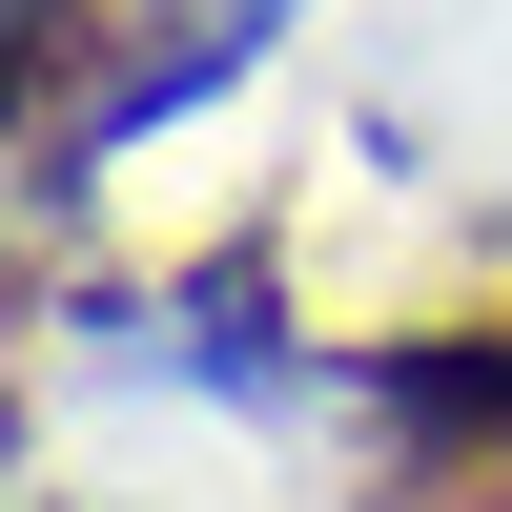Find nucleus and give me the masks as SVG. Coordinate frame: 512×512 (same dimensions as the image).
I'll list each match as a JSON object with an SVG mask.
<instances>
[{
    "instance_id": "nucleus-1",
    "label": "nucleus",
    "mask_w": 512,
    "mask_h": 512,
    "mask_svg": "<svg viewBox=\"0 0 512 512\" xmlns=\"http://www.w3.org/2000/svg\"><path fill=\"white\" fill-rule=\"evenodd\" d=\"M390 410L451 431V451H512V328H410V349H390Z\"/></svg>"
},
{
    "instance_id": "nucleus-2",
    "label": "nucleus",
    "mask_w": 512,
    "mask_h": 512,
    "mask_svg": "<svg viewBox=\"0 0 512 512\" xmlns=\"http://www.w3.org/2000/svg\"><path fill=\"white\" fill-rule=\"evenodd\" d=\"M390 512H512V451H451V431H410V472H390Z\"/></svg>"
},
{
    "instance_id": "nucleus-3",
    "label": "nucleus",
    "mask_w": 512,
    "mask_h": 512,
    "mask_svg": "<svg viewBox=\"0 0 512 512\" xmlns=\"http://www.w3.org/2000/svg\"><path fill=\"white\" fill-rule=\"evenodd\" d=\"M41 41H62V0H0V103L41 82Z\"/></svg>"
}]
</instances>
